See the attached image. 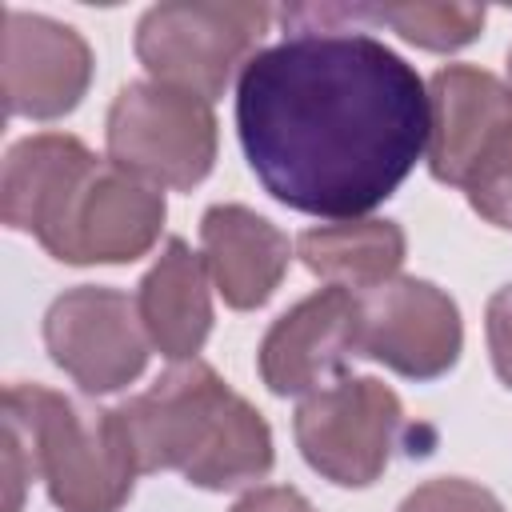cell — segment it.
I'll return each instance as SVG.
<instances>
[{
    "mask_svg": "<svg viewBox=\"0 0 512 512\" xmlns=\"http://www.w3.org/2000/svg\"><path fill=\"white\" fill-rule=\"evenodd\" d=\"M508 72H512V52H508Z\"/></svg>",
    "mask_w": 512,
    "mask_h": 512,
    "instance_id": "cell-22",
    "label": "cell"
},
{
    "mask_svg": "<svg viewBox=\"0 0 512 512\" xmlns=\"http://www.w3.org/2000/svg\"><path fill=\"white\" fill-rule=\"evenodd\" d=\"M140 472H180L188 484L224 492L268 476L272 428L204 360L172 364L148 392L120 404Z\"/></svg>",
    "mask_w": 512,
    "mask_h": 512,
    "instance_id": "cell-3",
    "label": "cell"
},
{
    "mask_svg": "<svg viewBox=\"0 0 512 512\" xmlns=\"http://www.w3.org/2000/svg\"><path fill=\"white\" fill-rule=\"evenodd\" d=\"M268 4L244 0H172L156 4L136 24V56L156 84L220 100L236 68L256 56L272 24ZM244 72V68H240Z\"/></svg>",
    "mask_w": 512,
    "mask_h": 512,
    "instance_id": "cell-5",
    "label": "cell"
},
{
    "mask_svg": "<svg viewBox=\"0 0 512 512\" xmlns=\"http://www.w3.org/2000/svg\"><path fill=\"white\" fill-rule=\"evenodd\" d=\"M400 512H504V504L472 480L440 476V480H428L416 492H408Z\"/></svg>",
    "mask_w": 512,
    "mask_h": 512,
    "instance_id": "cell-18",
    "label": "cell"
},
{
    "mask_svg": "<svg viewBox=\"0 0 512 512\" xmlns=\"http://www.w3.org/2000/svg\"><path fill=\"white\" fill-rule=\"evenodd\" d=\"M344 20H376L428 52H456L484 28L480 4H340Z\"/></svg>",
    "mask_w": 512,
    "mask_h": 512,
    "instance_id": "cell-16",
    "label": "cell"
},
{
    "mask_svg": "<svg viewBox=\"0 0 512 512\" xmlns=\"http://www.w3.org/2000/svg\"><path fill=\"white\" fill-rule=\"evenodd\" d=\"M4 104L12 116L60 120L92 84L88 40L48 16L8 8L4 12Z\"/></svg>",
    "mask_w": 512,
    "mask_h": 512,
    "instance_id": "cell-10",
    "label": "cell"
},
{
    "mask_svg": "<svg viewBox=\"0 0 512 512\" xmlns=\"http://www.w3.org/2000/svg\"><path fill=\"white\" fill-rule=\"evenodd\" d=\"M464 324L456 300L416 276H396L356 296V356L408 380H436L460 360Z\"/></svg>",
    "mask_w": 512,
    "mask_h": 512,
    "instance_id": "cell-9",
    "label": "cell"
},
{
    "mask_svg": "<svg viewBox=\"0 0 512 512\" xmlns=\"http://www.w3.org/2000/svg\"><path fill=\"white\" fill-rule=\"evenodd\" d=\"M0 216L32 232L64 264H132L164 228V192L100 160L68 132H40L8 148Z\"/></svg>",
    "mask_w": 512,
    "mask_h": 512,
    "instance_id": "cell-2",
    "label": "cell"
},
{
    "mask_svg": "<svg viewBox=\"0 0 512 512\" xmlns=\"http://www.w3.org/2000/svg\"><path fill=\"white\" fill-rule=\"evenodd\" d=\"M356 356V292L320 288L288 308L260 344V380L276 396H304L344 376Z\"/></svg>",
    "mask_w": 512,
    "mask_h": 512,
    "instance_id": "cell-11",
    "label": "cell"
},
{
    "mask_svg": "<svg viewBox=\"0 0 512 512\" xmlns=\"http://www.w3.org/2000/svg\"><path fill=\"white\" fill-rule=\"evenodd\" d=\"M232 512H316L296 488H284V484H268V488H252L244 492Z\"/></svg>",
    "mask_w": 512,
    "mask_h": 512,
    "instance_id": "cell-21",
    "label": "cell"
},
{
    "mask_svg": "<svg viewBox=\"0 0 512 512\" xmlns=\"http://www.w3.org/2000/svg\"><path fill=\"white\" fill-rule=\"evenodd\" d=\"M44 344L56 368L92 396L132 384L152 348L136 300L100 284H80L52 300L44 316Z\"/></svg>",
    "mask_w": 512,
    "mask_h": 512,
    "instance_id": "cell-8",
    "label": "cell"
},
{
    "mask_svg": "<svg viewBox=\"0 0 512 512\" xmlns=\"http://www.w3.org/2000/svg\"><path fill=\"white\" fill-rule=\"evenodd\" d=\"M108 160L152 188H196L216 160V112L208 100L140 80L108 108Z\"/></svg>",
    "mask_w": 512,
    "mask_h": 512,
    "instance_id": "cell-6",
    "label": "cell"
},
{
    "mask_svg": "<svg viewBox=\"0 0 512 512\" xmlns=\"http://www.w3.org/2000/svg\"><path fill=\"white\" fill-rule=\"evenodd\" d=\"M292 432L312 472L340 488H368L392 460L404 408L376 376H340L300 400Z\"/></svg>",
    "mask_w": 512,
    "mask_h": 512,
    "instance_id": "cell-7",
    "label": "cell"
},
{
    "mask_svg": "<svg viewBox=\"0 0 512 512\" xmlns=\"http://www.w3.org/2000/svg\"><path fill=\"white\" fill-rule=\"evenodd\" d=\"M140 324L160 356L172 364L196 360L212 332V296H208V264L188 248V240L172 236L156 264L144 272L136 292Z\"/></svg>",
    "mask_w": 512,
    "mask_h": 512,
    "instance_id": "cell-14",
    "label": "cell"
},
{
    "mask_svg": "<svg viewBox=\"0 0 512 512\" xmlns=\"http://www.w3.org/2000/svg\"><path fill=\"white\" fill-rule=\"evenodd\" d=\"M296 256L320 280L360 296V292H372V288L396 280V272L404 264V228L396 220L320 224V228L300 232Z\"/></svg>",
    "mask_w": 512,
    "mask_h": 512,
    "instance_id": "cell-15",
    "label": "cell"
},
{
    "mask_svg": "<svg viewBox=\"0 0 512 512\" xmlns=\"http://www.w3.org/2000/svg\"><path fill=\"white\" fill-rule=\"evenodd\" d=\"M288 36L256 52L236 84V132L248 168L280 204L356 220L384 204L432 136L416 68L384 40L284 8Z\"/></svg>",
    "mask_w": 512,
    "mask_h": 512,
    "instance_id": "cell-1",
    "label": "cell"
},
{
    "mask_svg": "<svg viewBox=\"0 0 512 512\" xmlns=\"http://www.w3.org/2000/svg\"><path fill=\"white\" fill-rule=\"evenodd\" d=\"M432 136L428 168L440 184H460L492 144V136L512 120V88L472 64H448L428 80Z\"/></svg>",
    "mask_w": 512,
    "mask_h": 512,
    "instance_id": "cell-12",
    "label": "cell"
},
{
    "mask_svg": "<svg viewBox=\"0 0 512 512\" xmlns=\"http://www.w3.org/2000/svg\"><path fill=\"white\" fill-rule=\"evenodd\" d=\"M4 420L20 428L60 512H120L128 504L140 464L120 408H80L44 384H8Z\"/></svg>",
    "mask_w": 512,
    "mask_h": 512,
    "instance_id": "cell-4",
    "label": "cell"
},
{
    "mask_svg": "<svg viewBox=\"0 0 512 512\" xmlns=\"http://www.w3.org/2000/svg\"><path fill=\"white\" fill-rule=\"evenodd\" d=\"M32 476H36V468H32V452H28L24 436H20V428L4 420V480H8V512H16V508H20L24 484H28Z\"/></svg>",
    "mask_w": 512,
    "mask_h": 512,
    "instance_id": "cell-20",
    "label": "cell"
},
{
    "mask_svg": "<svg viewBox=\"0 0 512 512\" xmlns=\"http://www.w3.org/2000/svg\"><path fill=\"white\" fill-rule=\"evenodd\" d=\"M468 204L496 228H512V120L492 136L464 180Z\"/></svg>",
    "mask_w": 512,
    "mask_h": 512,
    "instance_id": "cell-17",
    "label": "cell"
},
{
    "mask_svg": "<svg viewBox=\"0 0 512 512\" xmlns=\"http://www.w3.org/2000/svg\"><path fill=\"white\" fill-rule=\"evenodd\" d=\"M488 352H492V368L496 376L512 388V284H504L492 300H488Z\"/></svg>",
    "mask_w": 512,
    "mask_h": 512,
    "instance_id": "cell-19",
    "label": "cell"
},
{
    "mask_svg": "<svg viewBox=\"0 0 512 512\" xmlns=\"http://www.w3.org/2000/svg\"><path fill=\"white\" fill-rule=\"evenodd\" d=\"M200 244L216 292L236 312L268 304L292 260L288 236L244 204H212L200 220Z\"/></svg>",
    "mask_w": 512,
    "mask_h": 512,
    "instance_id": "cell-13",
    "label": "cell"
}]
</instances>
